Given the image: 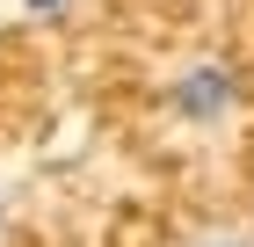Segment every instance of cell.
<instances>
[{
	"instance_id": "6da1fadb",
	"label": "cell",
	"mask_w": 254,
	"mask_h": 247,
	"mask_svg": "<svg viewBox=\"0 0 254 247\" xmlns=\"http://www.w3.org/2000/svg\"><path fill=\"white\" fill-rule=\"evenodd\" d=\"M175 116L182 124H196V131H211V124H225V109L240 102V87H233V73L225 66H189V73L175 80Z\"/></svg>"
},
{
	"instance_id": "7a4b0ae2",
	"label": "cell",
	"mask_w": 254,
	"mask_h": 247,
	"mask_svg": "<svg viewBox=\"0 0 254 247\" xmlns=\"http://www.w3.org/2000/svg\"><path fill=\"white\" fill-rule=\"evenodd\" d=\"M73 0H22V15H37V22H59Z\"/></svg>"
},
{
	"instance_id": "3957f363",
	"label": "cell",
	"mask_w": 254,
	"mask_h": 247,
	"mask_svg": "<svg viewBox=\"0 0 254 247\" xmlns=\"http://www.w3.org/2000/svg\"><path fill=\"white\" fill-rule=\"evenodd\" d=\"M196 247H254V240H247V233H203Z\"/></svg>"
},
{
	"instance_id": "277c9868",
	"label": "cell",
	"mask_w": 254,
	"mask_h": 247,
	"mask_svg": "<svg viewBox=\"0 0 254 247\" xmlns=\"http://www.w3.org/2000/svg\"><path fill=\"white\" fill-rule=\"evenodd\" d=\"M0 226H7V189H0Z\"/></svg>"
}]
</instances>
